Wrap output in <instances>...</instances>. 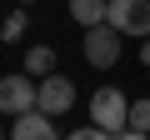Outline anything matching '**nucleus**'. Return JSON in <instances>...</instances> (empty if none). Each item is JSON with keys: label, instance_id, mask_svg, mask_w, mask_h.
<instances>
[{"label": "nucleus", "instance_id": "nucleus-4", "mask_svg": "<svg viewBox=\"0 0 150 140\" xmlns=\"http://www.w3.org/2000/svg\"><path fill=\"white\" fill-rule=\"evenodd\" d=\"M75 105V80L60 75V70H50V75H40V90H35V110L45 115H65Z\"/></svg>", "mask_w": 150, "mask_h": 140}, {"label": "nucleus", "instance_id": "nucleus-8", "mask_svg": "<svg viewBox=\"0 0 150 140\" xmlns=\"http://www.w3.org/2000/svg\"><path fill=\"white\" fill-rule=\"evenodd\" d=\"M25 70H30L35 80L50 75V70H55V50H50V45H30V50H25Z\"/></svg>", "mask_w": 150, "mask_h": 140}, {"label": "nucleus", "instance_id": "nucleus-7", "mask_svg": "<svg viewBox=\"0 0 150 140\" xmlns=\"http://www.w3.org/2000/svg\"><path fill=\"white\" fill-rule=\"evenodd\" d=\"M105 10H110V0H70V15L80 20L85 30H90V25H100V20H105Z\"/></svg>", "mask_w": 150, "mask_h": 140}, {"label": "nucleus", "instance_id": "nucleus-12", "mask_svg": "<svg viewBox=\"0 0 150 140\" xmlns=\"http://www.w3.org/2000/svg\"><path fill=\"white\" fill-rule=\"evenodd\" d=\"M115 140H150V130H130L125 125V130H115Z\"/></svg>", "mask_w": 150, "mask_h": 140}, {"label": "nucleus", "instance_id": "nucleus-14", "mask_svg": "<svg viewBox=\"0 0 150 140\" xmlns=\"http://www.w3.org/2000/svg\"><path fill=\"white\" fill-rule=\"evenodd\" d=\"M0 140H10V130H5V125H0Z\"/></svg>", "mask_w": 150, "mask_h": 140}, {"label": "nucleus", "instance_id": "nucleus-15", "mask_svg": "<svg viewBox=\"0 0 150 140\" xmlns=\"http://www.w3.org/2000/svg\"><path fill=\"white\" fill-rule=\"evenodd\" d=\"M15 5H35V0H15Z\"/></svg>", "mask_w": 150, "mask_h": 140}, {"label": "nucleus", "instance_id": "nucleus-11", "mask_svg": "<svg viewBox=\"0 0 150 140\" xmlns=\"http://www.w3.org/2000/svg\"><path fill=\"white\" fill-rule=\"evenodd\" d=\"M65 140H115V135H110V130H100V125L90 120V125H80V130H70Z\"/></svg>", "mask_w": 150, "mask_h": 140}, {"label": "nucleus", "instance_id": "nucleus-1", "mask_svg": "<svg viewBox=\"0 0 150 140\" xmlns=\"http://www.w3.org/2000/svg\"><path fill=\"white\" fill-rule=\"evenodd\" d=\"M120 30L110 25V20H100V25H90L85 30V40H80V50H85V65H95V70H110L115 60H120Z\"/></svg>", "mask_w": 150, "mask_h": 140}, {"label": "nucleus", "instance_id": "nucleus-6", "mask_svg": "<svg viewBox=\"0 0 150 140\" xmlns=\"http://www.w3.org/2000/svg\"><path fill=\"white\" fill-rule=\"evenodd\" d=\"M10 140H60V135H55V115H45V110H25V115H15Z\"/></svg>", "mask_w": 150, "mask_h": 140}, {"label": "nucleus", "instance_id": "nucleus-9", "mask_svg": "<svg viewBox=\"0 0 150 140\" xmlns=\"http://www.w3.org/2000/svg\"><path fill=\"white\" fill-rule=\"evenodd\" d=\"M25 30H30V15H25V10H10V15H5V25H0V40H5V45H15Z\"/></svg>", "mask_w": 150, "mask_h": 140}, {"label": "nucleus", "instance_id": "nucleus-13", "mask_svg": "<svg viewBox=\"0 0 150 140\" xmlns=\"http://www.w3.org/2000/svg\"><path fill=\"white\" fill-rule=\"evenodd\" d=\"M140 65H145V70H150V35H145V40H140Z\"/></svg>", "mask_w": 150, "mask_h": 140}, {"label": "nucleus", "instance_id": "nucleus-2", "mask_svg": "<svg viewBox=\"0 0 150 140\" xmlns=\"http://www.w3.org/2000/svg\"><path fill=\"white\" fill-rule=\"evenodd\" d=\"M35 90H40V80L30 75V70H15V75H0V115H25V110H35Z\"/></svg>", "mask_w": 150, "mask_h": 140}, {"label": "nucleus", "instance_id": "nucleus-10", "mask_svg": "<svg viewBox=\"0 0 150 140\" xmlns=\"http://www.w3.org/2000/svg\"><path fill=\"white\" fill-rule=\"evenodd\" d=\"M125 125H130V130H150V95L130 100V115H125Z\"/></svg>", "mask_w": 150, "mask_h": 140}, {"label": "nucleus", "instance_id": "nucleus-3", "mask_svg": "<svg viewBox=\"0 0 150 140\" xmlns=\"http://www.w3.org/2000/svg\"><path fill=\"white\" fill-rule=\"evenodd\" d=\"M125 115H130V100H125V90H115V85H100L95 95H90V120L100 125V130H125Z\"/></svg>", "mask_w": 150, "mask_h": 140}, {"label": "nucleus", "instance_id": "nucleus-5", "mask_svg": "<svg viewBox=\"0 0 150 140\" xmlns=\"http://www.w3.org/2000/svg\"><path fill=\"white\" fill-rule=\"evenodd\" d=\"M105 20L120 30V35H150V0H110Z\"/></svg>", "mask_w": 150, "mask_h": 140}]
</instances>
